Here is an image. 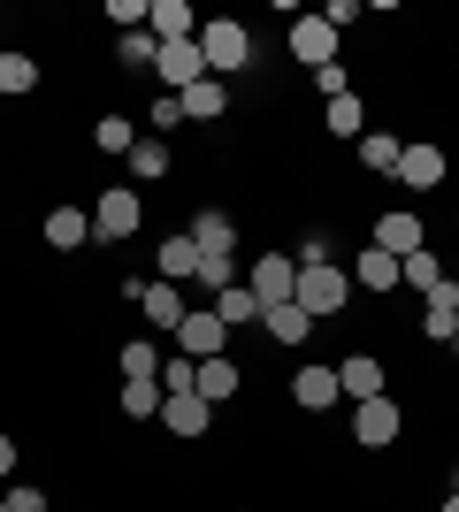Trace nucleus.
Masks as SVG:
<instances>
[{
  "instance_id": "nucleus-1",
  "label": "nucleus",
  "mask_w": 459,
  "mask_h": 512,
  "mask_svg": "<svg viewBox=\"0 0 459 512\" xmlns=\"http://www.w3.org/2000/svg\"><path fill=\"white\" fill-rule=\"evenodd\" d=\"M245 54H253V39H245V23H230V16H215V23H199V62H207V77H238L245 69Z\"/></svg>"
},
{
  "instance_id": "nucleus-2",
  "label": "nucleus",
  "mask_w": 459,
  "mask_h": 512,
  "mask_svg": "<svg viewBox=\"0 0 459 512\" xmlns=\"http://www.w3.org/2000/svg\"><path fill=\"white\" fill-rule=\"evenodd\" d=\"M291 299L322 321V314H337V306L352 299V276H345V268H329V260H314V268H299V291H291Z\"/></svg>"
},
{
  "instance_id": "nucleus-3",
  "label": "nucleus",
  "mask_w": 459,
  "mask_h": 512,
  "mask_svg": "<svg viewBox=\"0 0 459 512\" xmlns=\"http://www.w3.org/2000/svg\"><path fill=\"white\" fill-rule=\"evenodd\" d=\"M169 344L184 352V360H215V352H230V329H222L215 306H192V314H184V329H176Z\"/></svg>"
},
{
  "instance_id": "nucleus-4",
  "label": "nucleus",
  "mask_w": 459,
  "mask_h": 512,
  "mask_svg": "<svg viewBox=\"0 0 459 512\" xmlns=\"http://www.w3.org/2000/svg\"><path fill=\"white\" fill-rule=\"evenodd\" d=\"M398 406L391 398H360V406H352V444H368V451H383V444H398Z\"/></svg>"
},
{
  "instance_id": "nucleus-5",
  "label": "nucleus",
  "mask_w": 459,
  "mask_h": 512,
  "mask_svg": "<svg viewBox=\"0 0 459 512\" xmlns=\"http://www.w3.org/2000/svg\"><path fill=\"white\" fill-rule=\"evenodd\" d=\"M153 69H161V85H169V92H192L199 77H207V62H199V39H169L161 54H153Z\"/></svg>"
},
{
  "instance_id": "nucleus-6",
  "label": "nucleus",
  "mask_w": 459,
  "mask_h": 512,
  "mask_svg": "<svg viewBox=\"0 0 459 512\" xmlns=\"http://www.w3.org/2000/svg\"><path fill=\"white\" fill-rule=\"evenodd\" d=\"M291 62L329 69V62H337V31H329L322 16H299V23H291Z\"/></svg>"
},
{
  "instance_id": "nucleus-7",
  "label": "nucleus",
  "mask_w": 459,
  "mask_h": 512,
  "mask_svg": "<svg viewBox=\"0 0 459 512\" xmlns=\"http://www.w3.org/2000/svg\"><path fill=\"white\" fill-rule=\"evenodd\" d=\"M375 253H391V260H406V253H421V214L414 207H391L383 222H375V237H368Z\"/></svg>"
},
{
  "instance_id": "nucleus-8",
  "label": "nucleus",
  "mask_w": 459,
  "mask_h": 512,
  "mask_svg": "<svg viewBox=\"0 0 459 512\" xmlns=\"http://www.w3.org/2000/svg\"><path fill=\"white\" fill-rule=\"evenodd\" d=\"M192 245H199V260H230V245H238V222L222 207H199L192 214Z\"/></svg>"
},
{
  "instance_id": "nucleus-9",
  "label": "nucleus",
  "mask_w": 459,
  "mask_h": 512,
  "mask_svg": "<svg viewBox=\"0 0 459 512\" xmlns=\"http://www.w3.org/2000/svg\"><path fill=\"white\" fill-rule=\"evenodd\" d=\"M138 214H146V207H138V192H108L100 207H92V237H108V245H115V237L138 230Z\"/></svg>"
},
{
  "instance_id": "nucleus-10",
  "label": "nucleus",
  "mask_w": 459,
  "mask_h": 512,
  "mask_svg": "<svg viewBox=\"0 0 459 512\" xmlns=\"http://www.w3.org/2000/svg\"><path fill=\"white\" fill-rule=\"evenodd\" d=\"M245 283H253V299H261V306H276V299L299 291V268H291L284 253H268V260H253V276H245Z\"/></svg>"
},
{
  "instance_id": "nucleus-11",
  "label": "nucleus",
  "mask_w": 459,
  "mask_h": 512,
  "mask_svg": "<svg viewBox=\"0 0 459 512\" xmlns=\"http://www.w3.org/2000/svg\"><path fill=\"white\" fill-rule=\"evenodd\" d=\"M138 306H146V321H153V329H169V337L184 329V314H192L176 283H138Z\"/></svg>"
},
{
  "instance_id": "nucleus-12",
  "label": "nucleus",
  "mask_w": 459,
  "mask_h": 512,
  "mask_svg": "<svg viewBox=\"0 0 459 512\" xmlns=\"http://www.w3.org/2000/svg\"><path fill=\"white\" fill-rule=\"evenodd\" d=\"M207 398H199V390H176V398H161V421H169V436H184V444H192V436H207Z\"/></svg>"
},
{
  "instance_id": "nucleus-13",
  "label": "nucleus",
  "mask_w": 459,
  "mask_h": 512,
  "mask_svg": "<svg viewBox=\"0 0 459 512\" xmlns=\"http://www.w3.org/2000/svg\"><path fill=\"white\" fill-rule=\"evenodd\" d=\"M146 31H153L161 46H169V39H199V16H192V0H153V8H146Z\"/></svg>"
},
{
  "instance_id": "nucleus-14",
  "label": "nucleus",
  "mask_w": 459,
  "mask_h": 512,
  "mask_svg": "<svg viewBox=\"0 0 459 512\" xmlns=\"http://www.w3.org/2000/svg\"><path fill=\"white\" fill-rule=\"evenodd\" d=\"M398 184H406V192L444 184V146H406V153H398Z\"/></svg>"
},
{
  "instance_id": "nucleus-15",
  "label": "nucleus",
  "mask_w": 459,
  "mask_h": 512,
  "mask_svg": "<svg viewBox=\"0 0 459 512\" xmlns=\"http://www.w3.org/2000/svg\"><path fill=\"white\" fill-rule=\"evenodd\" d=\"M261 329H268L276 344H306V337H314V314H306L299 299H276V306L261 314Z\"/></svg>"
},
{
  "instance_id": "nucleus-16",
  "label": "nucleus",
  "mask_w": 459,
  "mask_h": 512,
  "mask_svg": "<svg viewBox=\"0 0 459 512\" xmlns=\"http://www.w3.org/2000/svg\"><path fill=\"white\" fill-rule=\"evenodd\" d=\"M85 237H92V214L85 207H46V245H54V253H77Z\"/></svg>"
},
{
  "instance_id": "nucleus-17",
  "label": "nucleus",
  "mask_w": 459,
  "mask_h": 512,
  "mask_svg": "<svg viewBox=\"0 0 459 512\" xmlns=\"http://www.w3.org/2000/svg\"><path fill=\"white\" fill-rule=\"evenodd\" d=\"M291 398H299L306 413H329L345 390H337V367H299V383H291Z\"/></svg>"
},
{
  "instance_id": "nucleus-18",
  "label": "nucleus",
  "mask_w": 459,
  "mask_h": 512,
  "mask_svg": "<svg viewBox=\"0 0 459 512\" xmlns=\"http://www.w3.org/2000/svg\"><path fill=\"white\" fill-rule=\"evenodd\" d=\"M176 107H184V123H215L222 107H230V85H222V77H199L192 92H176Z\"/></svg>"
},
{
  "instance_id": "nucleus-19",
  "label": "nucleus",
  "mask_w": 459,
  "mask_h": 512,
  "mask_svg": "<svg viewBox=\"0 0 459 512\" xmlns=\"http://www.w3.org/2000/svg\"><path fill=\"white\" fill-rule=\"evenodd\" d=\"M452 329H459V283H437L421 299V337H452Z\"/></svg>"
},
{
  "instance_id": "nucleus-20",
  "label": "nucleus",
  "mask_w": 459,
  "mask_h": 512,
  "mask_svg": "<svg viewBox=\"0 0 459 512\" xmlns=\"http://www.w3.org/2000/svg\"><path fill=\"white\" fill-rule=\"evenodd\" d=\"M337 390H352V406H360V398H383V360L352 352V360L337 367Z\"/></svg>"
},
{
  "instance_id": "nucleus-21",
  "label": "nucleus",
  "mask_w": 459,
  "mask_h": 512,
  "mask_svg": "<svg viewBox=\"0 0 459 512\" xmlns=\"http://www.w3.org/2000/svg\"><path fill=\"white\" fill-rule=\"evenodd\" d=\"M215 314H222V329H245V321L261 329V314H268V306L253 299V283H230V291H215Z\"/></svg>"
},
{
  "instance_id": "nucleus-22",
  "label": "nucleus",
  "mask_w": 459,
  "mask_h": 512,
  "mask_svg": "<svg viewBox=\"0 0 459 512\" xmlns=\"http://www.w3.org/2000/svg\"><path fill=\"white\" fill-rule=\"evenodd\" d=\"M153 268H161V283H184V276H199V245H192V230H176L169 245H161V260H153Z\"/></svg>"
},
{
  "instance_id": "nucleus-23",
  "label": "nucleus",
  "mask_w": 459,
  "mask_h": 512,
  "mask_svg": "<svg viewBox=\"0 0 459 512\" xmlns=\"http://www.w3.org/2000/svg\"><path fill=\"white\" fill-rule=\"evenodd\" d=\"M352 283L360 291H398V260L375 253V245H360V260H352Z\"/></svg>"
},
{
  "instance_id": "nucleus-24",
  "label": "nucleus",
  "mask_w": 459,
  "mask_h": 512,
  "mask_svg": "<svg viewBox=\"0 0 459 512\" xmlns=\"http://www.w3.org/2000/svg\"><path fill=\"white\" fill-rule=\"evenodd\" d=\"M230 390H238V360H230V352H215V360H199V398H207V406H222Z\"/></svg>"
},
{
  "instance_id": "nucleus-25",
  "label": "nucleus",
  "mask_w": 459,
  "mask_h": 512,
  "mask_svg": "<svg viewBox=\"0 0 459 512\" xmlns=\"http://www.w3.org/2000/svg\"><path fill=\"white\" fill-rule=\"evenodd\" d=\"M123 383H161V344H153V337L123 344Z\"/></svg>"
},
{
  "instance_id": "nucleus-26",
  "label": "nucleus",
  "mask_w": 459,
  "mask_h": 512,
  "mask_svg": "<svg viewBox=\"0 0 459 512\" xmlns=\"http://www.w3.org/2000/svg\"><path fill=\"white\" fill-rule=\"evenodd\" d=\"M329 138H368V107H360V92H337V100H329Z\"/></svg>"
},
{
  "instance_id": "nucleus-27",
  "label": "nucleus",
  "mask_w": 459,
  "mask_h": 512,
  "mask_svg": "<svg viewBox=\"0 0 459 512\" xmlns=\"http://www.w3.org/2000/svg\"><path fill=\"white\" fill-rule=\"evenodd\" d=\"M398 283H414L421 299H429V291H437V283H444V268H437V253H429V245H421V253H406V260H398Z\"/></svg>"
},
{
  "instance_id": "nucleus-28",
  "label": "nucleus",
  "mask_w": 459,
  "mask_h": 512,
  "mask_svg": "<svg viewBox=\"0 0 459 512\" xmlns=\"http://www.w3.org/2000/svg\"><path fill=\"white\" fill-rule=\"evenodd\" d=\"M398 153H406V138H391V130H368V138H360V161L383 169V176H398Z\"/></svg>"
},
{
  "instance_id": "nucleus-29",
  "label": "nucleus",
  "mask_w": 459,
  "mask_h": 512,
  "mask_svg": "<svg viewBox=\"0 0 459 512\" xmlns=\"http://www.w3.org/2000/svg\"><path fill=\"white\" fill-rule=\"evenodd\" d=\"M131 169H138V184H161V176H169V146H161V138H138Z\"/></svg>"
},
{
  "instance_id": "nucleus-30",
  "label": "nucleus",
  "mask_w": 459,
  "mask_h": 512,
  "mask_svg": "<svg viewBox=\"0 0 459 512\" xmlns=\"http://www.w3.org/2000/svg\"><path fill=\"white\" fill-rule=\"evenodd\" d=\"M31 85H39V62H31V54H0V92L16 100V92H31Z\"/></svg>"
},
{
  "instance_id": "nucleus-31",
  "label": "nucleus",
  "mask_w": 459,
  "mask_h": 512,
  "mask_svg": "<svg viewBox=\"0 0 459 512\" xmlns=\"http://www.w3.org/2000/svg\"><path fill=\"white\" fill-rule=\"evenodd\" d=\"M92 146H100V153H131V146H138L131 115H100V130H92Z\"/></svg>"
},
{
  "instance_id": "nucleus-32",
  "label": "nucleus",
  "mask_w": 459,
  "mask_h": 512,
  "mask_svg": "<svg viewBox=\"0 0 459 512\" xmlns=\"http://www.w3.org/2000/svg\"><path fill=\"white\" fill-rule=\"evenodd\" d=\"M176 390H199V360H184V352H169V367H161V398H176Z\"/></svg>"
},
{
  "instance_id": "nucleus-33",
  "label": "nucleus",
  "mask_w": 459,
  "mask_h": 512,
  "mask_svg": "<svg viewBox=\"0 0 459 512\" xmlns=\"http://www.w3.org/2000/svg\"><path fill=\"white\" fill-rule=\"evenodd\" d=\"M123 413H131V421H153V413H161V383H123Z\"/></svg>"
},
{
  "instance_id": "nucleus-34",
  "label": "nucleus",
  "mask_w": 459,
  "mask_h": 512,
  "mask_svg": "<svg viewBox=\"0 0 459 512\" xmlns=\"http://www.w3.org/2000/svg\"><path fill=\"white\" fill-rule=\"evenodd\" d=\"M153 54H161L153 31H123V69H153Z\"/></svg>"
},
{
  "instance_id": "nucleus-35",
  "label": "nucleus",
  "mask_w": 459,
  "mask_h": 512,
  "mask_svg": "<svg viewBox=\"0 0 459 512\" xmlns=\"http://www.w3.org/2000/svg\"><path fill=\"white\" fill-rule=\"evenodd\" d=\"M146 8H153V0H108V23H123V31H146Z\"/></svg>"
},
{
  "instance_id": "nucleus-36",
  "label": "nucleus",
  "mask_w": 459,
  "mask_h": 512,
  "mask_svg": "<svg viewBox=\"0 0 459 512\" xmlns=\"http://www.w3.org/2000/svg\"><path fill=\"white\" fill-rule=\"evenodd\" d=\"M8 512H46V490H31V482H16V490H8Z\"/></svg>"
},
{
  "instance_id": "nucleus-37",
  "label": "nucleus",
  "mask_w": 459,
  "mask_h": 512,
  "mask_svg": "<svg viewBox=\"0 0 459 512\" xmlns=\"http://www.w3.org/2000/svg\"><path fill=\"white\" fill-rule=\"evenodd\" d=\"M153 123H161V130H176V123H184V107H176V92H161V100H153Z\"/></svg>"
},
{
  "instance_id": "nucleus-38",
  "label": "nucleus",
  "mask_w": 459,
  "mask_h": 512,
  "mask_svg": "<svg viewBox=\"0 0 459 512\" xmlns=\"http://www.w3.org/2000/svg\"><path fill=\"white\" fill-rule=\"evenodd\" d=\"M8 474H16V444H8V436H0V482H8Z\"/></svg>"
},
{
  "instance_id": "nucleus-39",
  "label": "nucleus",
  "mask_w": 459,
  "mask_h": 512,
  "mask_svg": "<svg viewBox=\"0 0 459 512\" xmlns=\"http://www.w3.org/2000/svg\"><path fill=\"white\" fill-rule=\"evenodd\" d=\"M444 512H459V490H452V505H444Z\"/></svg>"
},
{
  "instance_id": "nucleus-40",
  "label": "nucleus",
  "mask_w": 459,
  "mask_h": 512,
  "mask_svg": "<svg viewBox=\"0 0 459 512\" xmlns=\"http://www.w3.org/2000/svg\"><path fill=\"white\" fill-rule=\"evenodd\" d=\"M0 512H8V497H0Z\"/></svg>"
},
{
  "instance_id": "nucleus-41",
  "label": "nucleus",
  "mask_w": 459,
  "mask_h": 512,
  "mask_svg": "<svg viewBox=\"0 0 459 512\" xmlns=\"http://www.w3.org/2000/svg\"><path fill=\"white\" fill-rule=\"evenodd\" d=\"M452 344H459V329H452Z\"/></svg>"
}]
</instances>
